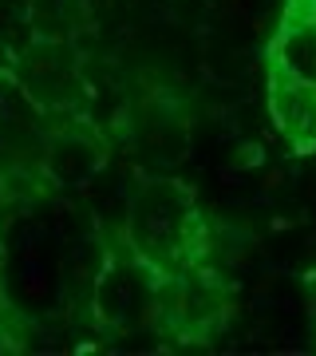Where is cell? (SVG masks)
<instances>
[{"label": "cell", "mask_w": 316, "mask_h": 356, "mask_svg": "<svg viewBox=\"0 0 316 356\" xmlns=\"http://www.w3.org/2000/svg\"><path fill=\"white\" fill-rule=\"evenodd\" d=\"M123 250L142 266L147 281H178L210 269V222H206L198 194L182 178L163 170L139 178L126 198V218L115 234Z\"/></svg>", "instance_id": "6da1fadb"}, {"label": "cell", "mask_w": 316, "mask_h": 356, "mask_svg": "<svg viewBox=\"0 0 316 356\" xmlns=\"http://www.w3.org/2000/svg\"><path fill=\"white\" fill-rule=\"evenodd\" d=\"M269 107L297 147L316 135V0H285L269 40Z\"/></svg>", "instance_id": "7a4b0ae2"}, {"label": "cell", "mask_w": 316, "mask_h": 356, "mask_svg": "<svg viewBox=\"0 0 316 356\" xmlns=\"http://www.w3.org/2000/svg\"><path fill=\"white\" fill-rule=\"evenodd\" d=\"M44 147L48 115L28 99L13 67H0V206H36L56 191Z\"/></svg>", "instance_id": "3957f363"}, {"label": "cell", "mask_w": 316, "mask_h": 356, "mask_svg": "<svg viewBox=\"0 0 316 356\" xmlns=\"http://www.w3.org/2000/svg\"><path fill=\"white\" fill-rule=\"evenodd\" d=\"M107 131H111L115 147L135 154L151 170H166L186 159L190 139H194V119H190V107L170 88L147 83V88L126 91Z\"/></svg>", "instance_id": "277c9868"}, {"label": "cell", "mask_w": 316, "mask_h": 356, "mask_svg": "<svg viewBox=\"0 0 316 356\" xmlns=\"http://www.w3.org/2000/svg\"><path fill=\"white\" fill-rule=\"evenodd\" d=\"M20 88L48 119H67V115H91L95 107V88L83 72L79 40L32 32L24 51L13 64Z\"/></svg>", "instance_id": "5b68a950"}, {"label": "cell", "mask_w": 316, "mask_h": 356, "mask_svg": "<svg viewBox=\"0 0 316 356\" xmlns=\"http://www.w3.org/2000/svg\"><path fill=\"white\" fill-rule=\"evenodd\" d=\"M115 139L111 131L95 123V115H67V119H48V175L56 191L67 186H88L103 166L111 163Z\"/></svg>", "instance_id": "8992f818"}, {"label": "cell", "mask_w": 316, "mask_h": 356, "mask_svg": "<svg viewBox=\"0 0 316 356\" xmlns=\"http://www.w3.org/2000/svg\"><path fill=\"white\" fill-rule=\"evenodd\" d=\"M32 32L79 40L91 32V4L88 0H32Z\"/></svg>", "instance_id": "52a82bcc"}, {"label": "cell", "mask_w": 316, "mask_h": 356, "mask_svg": "<svg viewBox=\"0 0 316 356\" xmlns=\"http://www.w3.org/2000/svg\"><path fill=\"white\" fill-rule=\"evenodd\" d=\"M308 309H313V325H316V273H308Z\"/></svg>", "instance_id": "ba28073f"}]
</instances>
